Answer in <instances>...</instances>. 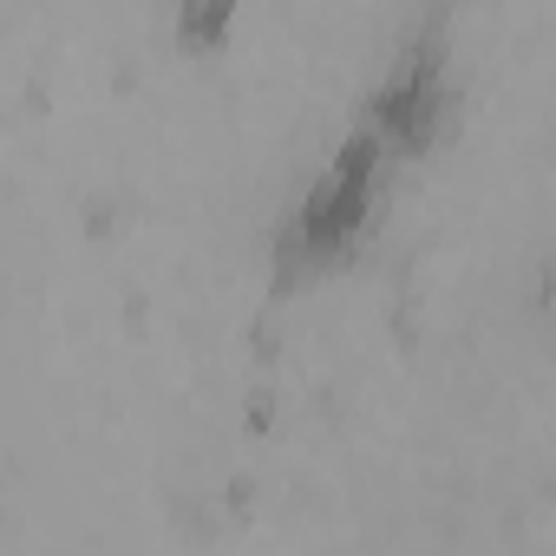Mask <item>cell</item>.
<instances>
[{"label": "cell", "instance_id": "6da1fadb", "mask_svg": "<svg viewBox=\"0 0 556 556\" xmlns=\"http://www.w3.org/2000/svg\"><path fill=\"white\" fill-rule=\"evenodd\" d=\"M393 157L374 131L348 125L334 138V151L321 157V170L295 190V203L275 223V242H268V275L275 289H308L321 275L348 268L367 236L380 229V210H387V190H393Z\"/></svg>", "mask_w": 556, "mask_h": 556}, {"label": "cell", "instance_id": "7a4b0ae2", "mask_svg": "<svg viewBox=\"0 0 556 556\" xmlns=\"http://www.w3.org/2000/svg\"><path fill=\"white\" fill-rule=\"evenodd\" d=\"M354 125L374 131L393 164H419L452 138V125H458V60H452L445 21H419L387 53V66L367 79V92L354 105Z\"/></svg>", "mask_w": 556, "mask_h": 556}, {"label": "cell", "instance_id": "3957f363", "mask_svg": "<svg viewBox=\"0 0 556 556\" xmlns=\"http://www.w3.org/2000/svg\"><path fill=\"white\" fill-rule=\"evenodd\" d=\"M229 27H236V0H184V8L170 14V34L190 53H223Z\"/></svg>", "mask_w": 556, "mask_h": 556}]
</instances>
